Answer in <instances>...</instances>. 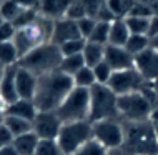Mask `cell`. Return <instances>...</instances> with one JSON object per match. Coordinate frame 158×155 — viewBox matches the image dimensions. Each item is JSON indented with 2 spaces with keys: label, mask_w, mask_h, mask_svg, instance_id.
I'll return each mask as SVG.
<instances>
[{
  "label": "cell",
  "mask_w": 158,
  "mask_h": 155,
  "mask_svg": "<svg viewBox=\"0 0 158 155\" xmlns=\"http://www.w3.org/2000/svg\"><path fill=\"white\" fill-rule=\"evenodd\" d=\"M73 80L72 77L63 74L60 70L50 72L47 75H42L37 79V90L33 103H35L38 112H57L62 105L65 97L73 88Z\"/></svg>",
  "instance_id": "obj_1"
},
{
  "label": "cell",
  "mask_w": 158,
  "mask_h": 155,
  "mask_svg": "<svg viewBox=\"0 0 158 155\" xmlns=\"http://www.w3.org/2000/svg\"><path fill=\"white\" fill-rule=\"evenodd\" d=\"M125 139L122 152L125 155H158V139L150 120L123 122Z\"/></svg>",
  "instance_id": "obj_2"
},
{
  "label": "cell",
  "mask_w": 158,
  "mask_h": 155,
  "mask_svg": "<svg viewBox=\"0 0 158 155\" xmlns=\"http://www.w3.org/2000/svg\"><path fill=\"white\" fill-rule=\"evenodd\" d=\"M63 55L60 52V47L53 42H45V44L30 50L27 55H23L19 60V65L25 70L32 72L35 77H42L50 74V72L58 70Z\"/></svg>",
  "instance_id": "obj_3"
},
{
  "label": "cell",
  "mask_w": 158,
  "mask_h": 155,
  "mask_svg": "<svg viewBox=\"0 0 158 155\" xmlns=\"http://www.w3.org/2000/svg\"><path fill=\"white\" fill-rule=\"evenodd\" d=\"M117 95L108 85H93L90 88V115L88 122H100L106 118H118Z\"/></svg>",
  "instance_id": "obj_4"
},
{
  "label": "cell",
  "mask_w": 158,
  "mask_h": 155,
  "mask_svg": "<svg viewBox=\"0 0 158 155\" xmlns=\"http://www.w3.org/2000/svg\"><path fill=\"white\" fill-rule=\"evenodd\" d=\"M92 122L80 120V122L62 123L57 142L60 145L63 155H73L78 149H82L88 140H92Z\"/></svg>",
  "instance_id": "obj_5"
},
{
  "label": "cell",
  "mask_w": 158,
  "mask_h": 155,
  "mask_svg": "<svg viewBox=\"0 0 158 155\" xmlns=\"http://www.w3.org/2000/svg\"><path fill=\"white\" fill-rule=\"evenodd\" d=\"M57 115L63 123L88 120L90 115V90L73 87L57 109Z\"/></svg>",
  "instance_id": "obj_6"
},
{
  "label": "cell",
  "mask_w": 158,
  "mask_h": 155,
  "mask_svg": "<svg viewBox=\"0 0 158 155\" xmlns=\"http://www.w3.org/2000/svg\"><path fill=\"white\" fill-rule=\"evenodd\" d=\"M117 109L118 118L122 122H145L152 118V114L155 110L142 92L120 95L117 98Z\"/></svg>",
  "instance_id": "obj_7"
},
{
  "label": "cell",
  "mask_w": 158,
  "mask_h": 155,
  "mask_svg": "<svg viewBox=\"0 0 158 155\" xmlns=\"http://www.w3.org/2000/svg\"><path fill=\"white\" fill-rule=\"evenodd\" d=\"M92 135L93 140H97L100 145L112 152V150H120L125 139V127L120 118H106L100 122L92 123Z\"/></svg>",
  "instance_id": "obj_8"
},
{
  "label": "cell",
  "mask_w": 158,
  "mask_h": 155,
  "mask_svg": "<svg viewBox=\"0 0 158 155\" xmlns=\"http://www.w3.org/2000/svg\"><path fill=\"white\" fill-rule=\"evenodd\" d=\"M145 84V79L138 74L135 67L127 68V70H120V72H113L112 79L108 82V87L112 88V92L117 97L120 95H127V93H133V92H140Z\"/></svg>",
  "instance_id": "obj_9"
},
{
  "label": "cell",
  "mask_w": 158,
  "mask_h": 155,
  "mask_svg": "<svg viewBox=\"0 0 158 155\" xmlns=\"http://www.w3.org/2000/svg\"><path fill=\"white\" fill-rule=\"evenodd\" d=\"M62 123L57 112H37L32 122V132L38 139H57Z\"/></svg>",
  "instance_id": "obj_10"
},
{
  "label": "cell",
  "mask_w": 158,
  "mask_h": 155,
  "mask_svg": "<svg viewBox=\"0 0 158 155\" xmlns=\"http://www.w3.org/2000/svg\"><path fill=\"white\" fill-rule=\"evenodd\" d=\"M133 67L145 79V82H153L158 79V52L148 47L147 50L133 57Z\"/></svg>",
  "instance_id": "obj_11"
},
{
  "label": "cell",
  "mask_w": 158,
  "mask_h": 155,
  "mask_svg": "<svg viewBox=\"0 0 158 155\" xmlns=\"http://www.w3.org/2000/svg\"><path fill=\"white\" fill-rule=\"evenodd\" d=\"M103 60L108 63L113 72L127 70V68L133 67V55L125 47L105 45V58Z\"/></svg>",
  "instance_id": "obj_12"
},
{
  "label": "cell",
  "mask_w": 158,
  "mask_h": 155,
  "mask_svg": "<svg viewBox=\"0 0 158 155\" xmlns=\"http://www.w3.org/2000/svg\"><path fill=\"white\" fill-rule=\"evenodd\" d=\"M77 38H82L78 32V25L75 20H70L67 17L58 19L53 22V32H52V42L57 45H62L65 42L70 40H77Z\"/></svg>",
  "instance_id": "obj_13"
},
{
  "label": "cell",
  "mask_w": 158,
  "mask_h": 155,
  "mask_svg": "<svg viewBox=\"0 0 158 155\" xmlns=\"http://www.w3.org/2000/svg\"><path fill=\"white\" fill-rule=\"evenodd\" d=\"M37 79L32 72L25 70L20 65H17V74H15V87H17V95L23 100H33L37 90Z\"/></svg>",
  "instance_id": "obj_14"
},
{
  "label": "cell",
  "mask_w": 158,
  "mask_h": 155,
  "mask_svg": "<svg viewBox=\"0 0 158 155\" xmlns=\"http://www.w3.org/2000/svg\"><path fill=\"white\" fill-rule=\"evenodd\" d=\"M73 0H40L38 3V14L45 19L58 20L67 17V12L70 8Z\"/></svg>",
  "instance_id": "obj_15"
},
{
  "label": "cell",
  "mask_w": 158,
  "mask_h": 155,
  "mask_svg": "<svg viewBox=\"0 0 158 155\" xmlns=\"http://www.w3.org/2000/svg\"><path fill=\"white\" fill-rule=\"evenodd\" d=\"M15 74H17V65L7 67L3 70V77L0 80V98L10 105L15 100H19L17 95V87H15Z\"/></svg>",
  "instance_id": "obj_16"
},
{
  "label": "cell",
  "mask_w": 158,
  "mask_h": 155,
  "mask_svg": "<svg viewBox=\"0 0 158 155\" xmlns=\"http://www.w3.org/2000/svg\"><path fill=\"white\" fill-rule=\"evenodd\" d=\"M37 112L38 110H37L33 100H23V98H19V100H15L14 103L7 105L5 115H14V117L25 118V120H30V122H33Z\"/></svg>",
  "instance_id": "obj_17"
},
{
  "label": "cell",
  "mask_w": 158,
  "mask_h": 155,
  "mask_svg": "<svg viewBox=\"0 0 158 155\" xmlns=\"http://www.w3.org/2000/svg\"><path fill=\"white\" fill-rule=\"evenodd\" d=\"M130 30H128L125 19H117L110 24V35H108V45H117V47H125Z\"/></svg>",
  "instance_id": "obj_18"
},
{
  "label": "cell",
  "mask_w": 158,
  "mask_h": 155,
  "mask_svg": "<svg viewBox=\"0 0 158 155\" xmlns=\"http://www.w3.org/2000/svg\"><path fill=\"white\" fill-rule=\"evenodd\" d=\"M38 140L40 139H38L35 133L28 132V133H23V135L15 137L14 142H12V145L15 147L19 155H33L37 145H38Z\"/></svg>",
  "instance_id": "obj_19"
},
{
  "label": "cell",
  "mask_w": 158,
  "mask_h": 155,
  "mask_svg": "<svg viewBox=\"0 0 158 155\" xmlns=\"http://www.w3.org/2000/svg\"><path fill=\"white\" fill-rule=\"evenodd\" d=\"M82 55H83V60H85V65L93 68L100 62H103V58H105V45H98V44L87 42Z\"/></svg>",
  "instance_id": "obj_20"
},
{
  "label": "cell",
  "mask_w": 158,
  "mask_h": 155,
  "mask_svg": "<svg viewBox=\"0 0 158 155\" xmlns=\"http://www.w3.org/2000/svg\"><path fill=\"white\" fill-rule=\"evenodd\" d=\"M3 125L7 127V130L12 133V137H19L23 135V133L32 132V122L25 118H19L14 117V115H5V120H3Z\"/></svg>",
  "instance_id": "obj_21"
},
{
  "label": "cell",
  "mask_w": 158,
  "mask_h": 155,
  "mask_svg": "<svg viewBox=\"0 0 158 155\" xmlns=\"http://www.w3.org/2000/svg\"><path fill=\"white\" fill-rule=\"evenodd\" d=\"M20 55L17 52L14 42H0V65L3 68L19 65Z\"/></svg>",
  "instance_id": "obj_22"
},
{
  "label": "cell",
  "mask_w": 158,
  "mask_h": 155,
  "mask_svg": "<svg viewBox=\"0 0 158 155\" xmlns=\"http://www.w3.org/2000/svg\"><path fill=\"white\" fill-rule=\"evenodd\" d=\"M73 80V85L78 88H87L90 90L93 85H97V80H95V74H93V68L92 67H87L85 65L83 68H80L77 74L72 77Z\"/></svg>",
  "instance_id": "obj_23"
},
{
  "label": "cell",
  "mask_w": 158,
  "mask_h": 155,
  "mask_svg": "<svg viewBox=\"0 0 158 155\" xmlns=\"http://www.w3.org/2000/svg\"><path fill=\"white\" fill-rule=\"evenodd\" d=\"M135 2L136 0H106V7L110 8L115 19H127Z\"/></svg>",
  "instance_id": "obj_24"
},
{
  "label": "cell",
  "mask_w": 158,
  "mask_h": 155,
  "mask_svg": "<svg viewBox=\"0 0 158 155\" xmlns=\"http://www.w3.org/2000/svg\"><path fill=\"white\" fill-rule=\"evenodd\" d=\"M85 67V60H83V55H70V57H63L62 58V63H60V68L58 70L67 74L68 77H73L80 68Z\"/></svg>",
  "instance_id": "obj_25"
},
{
  "label": "cell",
  "mask_w": 158,
  "mask_h": 155,
  "mask_svg": "<svg viewBox=\"0 0 158 155\" xmlns=\"http://www.w3.org/2000/svg\"><path fill=\"white\" fill-rule=\"evenodd\" d=\"M108 35H110V24L108 22H98L93 28L92 35L88 37L87 42L92 44H98V45H108Z\"/></svg>",
  "instance_id": "obj_26"
},
{
  "label": "cell",
  "mask_w": 158,
  "mask_h": 155,
  "mask_svg": "<svg viewBox=\"0 0 158 155\" xmlns=\"http://www.w3.org/2000/svg\"><path fill=\"white\" fill-rule=\"evenodd\" d=\"M148 47H150V38L147 35H130L125 44V49L130 52L131 55H138L142 54L143 50H147Z\"/></svg>",
  "instance_id": "obj_27"
},
{
  "label": "cell",
  "mask_w": 158,
  "mask_h": 155,
  "mask_svg": "<svg viewBox=\"0 0 158 155\" xmlns=\"http://www.w3.org/2000/svg\"><path fill=\"white\" fill-rule=\"evenodd\" d=\"M33 155H63L57 139H40Z\"/></svg>",
  "instance_id": "obj_28"
},
{
  "label": "cell",
  "mask_w": 158,
  "mask_h": 155,
  "mask_svg": "<svg viewBox=\"0 0 158 155\" xmlns=\"http://www.w3.org/2000/svg\"><path fill=\"white\" fill-rule=\"evenodd\" d=\"M125 24L130 35H147L148 37V25H150V19H138V17H127Z\"/></svg>",
  "instance_id": "obj_29"
},
{
  "label": "cell",
  "mask_w": 158,
  "mask_h": 155,
  "mask_svg": "<svg viewBox=\"0 0 158 155\" xmlns=\"http://www.w3.org/2000/svg\"><path fill=\"white\" fill-rule=\"evenodd\" d=\"M22 7L15 2V0H2L0 2V17H2L5 22H14L19 17Z\"/></svg>",
  "instance_id": "obj_30"
},
{
  "label": "cell",
  "mask_w": 158,
  "mask_h": 155,
  "mask_svg": "<svg viewBox=\"0 0 158 155\" xmlns=\"http://www.w3.org/2000/svg\"><path fill=\"white\" fill-rule=\"evenodd\" d=\"M38 15H40V14H38V8H22L20 14H19V17H17L12 24L15 25V28L28 27V25H32L38 19Z\"/></svg>",
  "instance_id": "obj_31"
},
{
  "label": "cell",
  "mask_w": 158,
  "mask_h": 155,
  "mask_svg": "<svg viewBox=\"0 0 158 155\" xmlns=\"http://www.w3.org/2000/svg\"><path fill=\"white\" fill-rule=\"evenodd\" d=\"M85 44L87 40L83 38H77V40H70V42H65V44L58 45L60 47V52L63 57H70V55H80L85 49Z\"/></svg>",
  "instance_id": "obj_32"
},
{
  "label": "cell",
  "mask_w": 158,
  "mask_h": 155,
  "mask_svg": "<svg viewBox=\"0 0 158 155\" xmlns=\"http://www.w3.org/2000/svg\"><path fill=\"white\" fill-rule=\"evenodd\" d=\"M93 74H95V80H97V84H100V85H108V82L110 79H112V75H113V70L110 68V65L105 62H100L98 65L93 67Z\"/></svg>",
  "instance_id": "obj_33"
},
{
  "label": "cell",
  "mask_w": 158,
  "mask_h": 155,
  "mask_svg": "<svg viewBox=\"0 0 158 155\" xmlns=\"http://www.w3.org/2000/svg\"><path fill=\"white\" fill-rule=\"evenodd\" d=\"M110 152L106 150L103 145H100L97 140H88L82 149H78L73 155H108Z\"/></svg>",
  "instance_id": "obj_34"
},
{
  "label": "cell",
  "mask_w": 158,
  "mask_h": 155,
  "mask_svg": "<svg viewBox=\"0 0 158 155\" xmlns=\"http://www.w3.org/2000/svg\"><path fill=\"white\" fill-rule=\"evenodd\" d=\"M80 2H82V5L85 8V14H87V17L97 20L98 12L102 10V7L105 5L106 0H80Z\"/></svg>",
  "instance_id": "obj_35"
},
{
  "label": "cell",
  "mask_w": 158,
  "mask_h": 155,
  "mask_svg": "<svg viewBox=\"0 0 158 155\" xmlns=\"http://www.w3.org/2000/svg\"><path fill=\"white\" fill-rule=\"evenodd\" d=\"M77 25H78V32H80V35H82V38L83 40H88V37L92 35L93 28H95V25H97V20L90 19V17H85V19H80L78 22H77Z\"/></svg>",
  "instance_id": "obj_36"
},
{
  "label": "cell",
  "mask_w": 158,
  "mask_h": 155,
  "mask_svg": "<svg viewBox=\"0 0 158 155\" xmlns=\"http://www.w3.org/2000/svg\"><path fill=\"white\" fill-rule=\"evenodd\" d=\"M85 17H87V14H85V8L82 5V2L80 0H73L70 8H68V12H67V19L78 22L80 19H85Z\"/></svg>",
  "instance_id": "obj_37"
},
{
  "label": "cell",
  "mask_w": 158,
  "mask_h": 155,
  "mask_svg": "<svg viewBox=\"0 0 158 155\" xmlns=\"http://www.w3.org/2000/svg\"><path fill=\"white\" fill-rule=\"evenodd\" d=\"M128 17H138V19H152V17H153V12H152L150 7H147L145 3H142V2H138V0H136L135 5L131 7V12H130V15H128Z\"/></svg>",
  "instance_id": "obj_38"
},
{
  "label": "cell",
  "mask_w": 158,
  "mask_h": 155,
  "mask_svg": "<svg viewBox=\"0 0 158 155\" xmlns=\"http://www.w3.org/2000/svg\"><path fill=\"white\" fill-rule=\"evenodd\" d=\"M17 28L12 22H3L0 27V42H14Z\"/></svg>",
  "instance_id": "obj_39"
},
{
  "label": "cell",
  "mask_w": 158,
  "mask_h": 155,
  "mask_svg": "<svg viewBox=\"0 0 158 155\" xmlns=\"http://www.w3.org/2000/svg\"><path fill=\"white\" fill-rule=\"evenodd\" d=\"M12 142H14V137H12V133L7 130L5 125H0V149L7 147V145H10Z\"/></svg>",
  "instance_id": "obj_40"
},
{
  "label": "cell",
  "mask_w": 158,
  "mask_h": 155,
  "mask_svg": "<svg viewBox=\"0 0 158 155\" xmlns=\"http://www.w3.org/2000/svg\"><path fill=\"white\" fill-rule=\"evenodd\" d=\"M158 35V15H153L150 19V25H148V38Z\"/></svg>",
  "instance_id": "obj_41"
},
{
  "label": "cell",
  "mask_w": 158,
  "mask_h": 155,
  "mask_svg": "<svg viewBox=\"0 0 158 155\" xmlns=\"http://www.w3.org/2000/svg\"><path fill=\"white\" fill-rule=\"evenodd\" d=\"M22 8H38L40 0H15Z\"/></svg>",
  "instance_id": "obj_42"
},
{
  "label": "cell",
  "mask_w": 158,
  "mask_h": 155,
  "mask_svg": "<svg viewBox=\"0 0 158 155\" xmlns=\"http://www.w3.org/2000/svg\"><path fill=\"white\" fill-rule=\"evenodd\" d=\"M138 2H142L147 7H150L152 12H153V15L158 14V0H138Z\"/></svg>",
  "instance_id": "obj_43"
},
{
  "label": "cell",
  "mask_w": 158,
  "mask_h": 155,
  "mask_svg": "<svg viewBox=\"0 0 158 155\" xmlns=\"http://www.w3.org/2000/svg\"><path fill=\"white\" fill-rule=\"evenodd\" d=\"M0 155H19V152L15 150L14 145H7V147H3V149H0Z\"/></svg>",
  "instance_id": "obj_44"
},
{
  "label": "cell",
  "mask_w": 158,
  "mask_h": 155,
  "mask_svg": "<svg viewBox=\"0 0 158 155\" xmlns=\"http://www.w3.org/2000/svg\"><path fill=\"white\" fill-rule=\"evenodd\" d=\"M150 122H152L153 128H155L156 139H158V109H156V110H153V114H152V118H150Z\"/></svg>",
  "instance_id": "obj_45"
},
{
  "label": "cell",
  "mask_w": 158,
  "mask_h": 155,
  "mask_svg": "<svg viewBox=\"0 0 158 155\" xmlns=\"http://www.w3.org/2000/svg\"><path fill=\"white\" fill-rule=\"evenodd\" d=\"M150 47L153 50H156L158 52V35H155V37H152L150 38Z\"/></svg>",
  "instance_id": "obj_46"
},
{
  "label": "cell",
  "mask_w": 158,
  "mask_h": 155,
  "mask_svg": "<svg viewBox=\"0 0 158 155\" xmlns=\"http://www.w3.org/2000/svg\"><path fill=\"white\" fill-rule=\"evenodd\" d=\"M150 84H152V88H153V92H155V95L158 98V79H155L153 82H150Z\"/></svg>",
  "instance_id": "obj_47"
},
{
  "label": "cell",
  "mask_w": 158,
  "mask_h": 155,
  "mask_svg": "<svg viewBox=\"0 0 158 155\" xmlns=\"http://www.w3.org/2000/svg\"><path fill=\"white\" fill-rule=\"evenodd\" d=\"M108 155H125V153H123L122 150H112V152H110Z\"/></svg>",
  "instance_id": "obj_48"
},
{
  "label": "cell",
  "mask_w": 158,
  "mask_h": 155,
  "mask_svg": "<svg viewBox=\"0 0 158 155\" xmlns=\"http://www.w3.org/2000/svg\"><path fill=\"white\" fill-rule=\"evenodd\" d=\"M3 70H5V68L0 65V80H2V77H3Z\"/></svg>",
  "instance_id": "obj_49"
},
{
  "label": "cell",
  "mask_w": 158,
  "mask_h": 155,
  "mask_svg": "<svg viewBox=\"0 0 158 155\" xmlns=\"http://www.w3.org/2000/svg\"><path fill=\"white\" fill-rule=\"evenodd\" d=\"M3 22H5V20H3L2 17H0V27H2V24H3Z\"/></svg>",
  "instance_id": "obj_50"
},
{
  "label": "cell",
  "mask_w": 158,
  "mask_h": 155,
  "mask_svg": "<svg viewBox=\"0 0 158 155\" xmlns=\"http://www.w3.org/2000/svg\"><path fill=\"white\" fill-rule=\"evenodd\" d=\"M0 2H2V0H0Z\"/></svg>",
  "instance_id": "obj_51"
}]
</instances>
